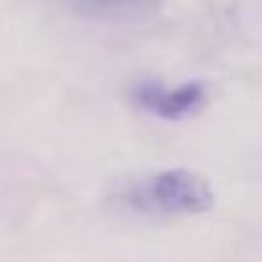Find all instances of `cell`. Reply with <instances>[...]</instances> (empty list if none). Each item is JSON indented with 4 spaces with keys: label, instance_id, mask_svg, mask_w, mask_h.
Masks as SVG:
<instances>
[{
    "label": "cell",
    "instance_id": "cell-1",
    "mask_svg": "<svg viewBox=\"0 0 262 262\" xmlns=\"http://www.w3.org/2000/svg\"><path fill=\"white\" fill-rule=\"evenodd\" d=\"M121 198L128 208L147 216H198L208 213L216 203L208 178L183 167L128 183Z\"/></svg>",
    "mask_w": 262,
    "mask_h": 262
},
{
    "label": "cell",
    "instance_id": "cell-2",
    "mask_svg": "<svg viewBox=\"0 0 262 262\" xmlns=\"http://www.w3.org/2000/svg\"><path fill=\"white\" fill-rule=\"evenodd\" d=\"M134 103L147 111L155 118L162 121H183L195 116L206 100H208V88L198 80L185 82V85H165L160 80H144L137 82L134 90Z\"/></svg>",
    "mask_w": 262,
    "mask_h": 262
},
{
    "label": "cell",
    "instance_id": "cell-3",
    "mask_svg": "<svg viewBox=\"0 0 262 262\" xmlns=\"http://www.w3.org/2000/svg\"><path fill=\"white\" fill-rule=\"evenodd\" d=\"M85 18H128L139 16L155 6V0H64Z\"/></svg>",
    "mask_w": 262,
    "mask_h": 262
}]
</instances>
